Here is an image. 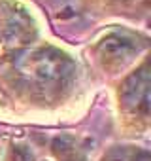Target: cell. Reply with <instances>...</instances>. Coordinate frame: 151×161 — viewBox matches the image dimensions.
I'll return each instance as SVG.
<instances>
[{"label":"cell","instance_id":"2","mask_svg":"<svg viewBox=\"0 0 151 161\" xmlns=\"http://www.w3.org/2000/svg\"><path fill=\"white\" fill-rule=\"evenodd\" d=\"M123 99H125V103L128 106H134L136 110L142 108L143 112H147V104H149V74H147V66H143L142 70H138L136 74L127 78V82L123 86Z\"/></svg>","mask_w":151,"mask_h":161},{"label":"cell","instance_id":"3","mask_svg":"<svg viewBox=\"0 0 151 161\" xmlns=\"http://www.w3.org/2000/svg\"><path fill=\"white\" fill-rule=\"evenodd\" d=\"M102 49L110 55V57H127L130 51H132V44L125 38H119V36H113V38H108L104 40L102 44Z\"/></svg>","mask_w":151,"mask_h":161},{"label":"cell","instance_id":"1","mask_svg":"<svg viewBox=\"0 0 151 161\" xmlns=\"http://www.w3.org/2000/svg\"><path fill=\"white\" fill-rule=\"evenodd\" d=\"M30 70L36 78L53 82L62 80L74 72V63L60 51L55 49H40L30 59Z\"/></svg>","mask_w":151,"mask_h":161}]
</instances>
